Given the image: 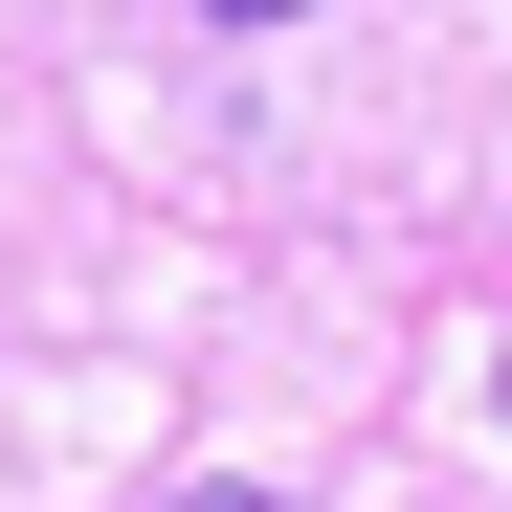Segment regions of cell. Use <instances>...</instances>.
Masks as SVG:
<instances>
[{"label":"cell","mask_w":512,"mask_h":512,"mask_svg":"<svg viewBox=\"0 0 512 512\" xmlns=\"http://www.w3.org/2000/svg\"><path fill=\"white\" fill-rule=\"evenodd\" d=\"M156 512H268V490H156Z\"/></svg>","instance_id":"cell-2"},{"label":"cell","mask_w":512,"mask_h":512,"mask_svg":"<svg viewBox=\"0 0 512 512\" xmlns=\"http://www.w3.org/2000/svg\"><path fill=\"white\" fill-rule=\"evenodd\" d=\"M490 401H512V379H490Z\"/></svg>","instance_id":"cell-3"},{"label":"cell","mask_w":512,"mask_h":512,"mask_svg":"<svg viewBox=\"0 0 512 512\" xmlns=\"http://www.w3.org/2000/svg\"><path fill=\"white\" fill-rule=\"evenodd\" d=\"M201 23H312V0H201Z\"/></svg>","instance_id":"cell-1"}]
</instances>
